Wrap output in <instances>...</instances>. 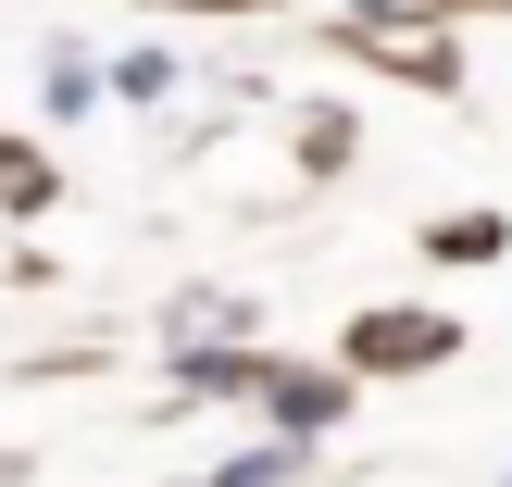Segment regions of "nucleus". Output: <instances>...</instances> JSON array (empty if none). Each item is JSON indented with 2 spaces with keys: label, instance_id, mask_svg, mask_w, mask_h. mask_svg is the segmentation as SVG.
<instances>
[{
  "label": "nucleus",
  "instance_id": "nucleus-1",
  "mask_svg": "<svg viewBox=\"0 0 512 487\" xmlns=\"http://www.w3.org/2000/svg\"><path fill=\"white\" fill-rule=\"evenodd\" d=\"M438 350H450L438 313H375L363 338H350V363H438Z\"/></svg>",
  "mask_w": 512,
  "mask_h": 487
},
{
  "label": "nucleus",
  "instance_id": "nucleus-2",
  "mask_svg": "<svg viewBox=\"0 0 512 487\" xmlns=\"http://www.w3.org/2000/svg\"><path fill=\"white\" fill-rule=\"evenodd\" d=\"M288 475H300V450H238L213 487H288Z\"/></svg>",
  "mask_w": 512,
  "mask_h": 487
},
{
  "label": "nucleus",
  "instance_id": "nucleus-3",
  "mask_svg": "<svg viewBox=\"0 0 512 487\" xmlns=\"http://www.w3.org/2000/svg\"><path fill=\"white\" fill-rule=\"evenodd\" d=\"M275 413H288V425H325V413H338V388H313V375H275Z\"/></svg>",
  "mask_w": 512,
  "mask_h": 487
},
{
  "label": "nucleus",
  "instance_id": "nucleus-4",
  "mask_svg": "<svg viewBox=\"0 0 512 487\" xmlns=\"http://www.w3.org/2000/svg\"><path fill=\"white\" fill-rule=\"evenodd\" d=\"M363 13H400V0H363Z\"/></svg>",
  "mask_w": 512,
  "mask_h": 487
}]
</instances>
